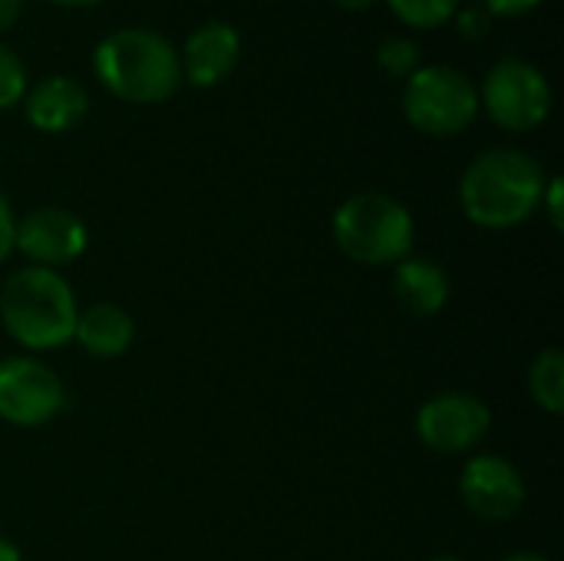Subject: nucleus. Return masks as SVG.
Segmentation results:
<instances>
[{"label": "nucleus", "instance_id": "1", "mask_svg": "<svg viewBox=\"0 0 564 561\" xmlns=\"http://www.w3.org/2000/svg\"><path fill=\"white\" fill-rule=\"evenodd\" d=\"M549 175L539 159L522 149H486L479 152L463 179L459 202L469 222L482 228H516L542 208Z\"/></svg>", "mask_w": 564, "mask_h": 561}, {"label": "nucleus", "instance_id": "2", "mask_svg": "<svg viewBox=\"0 0 564 561\" xmlns=\"http://www.w3.org/2000/svg\"><path fill=\"white\" fill-rule=\"evenodd\" d=\"M93 73L106 93L135 106H159L182 86L178 50L169 36L145 26L106 33L93 50Z\"/></svg>", "mask_w": 564, "mask_h": 561}, {"label": "nucleus", "instance_id": "3", "mask_svg": "<svg viewBox=\"0 0 564 561\" xmlns=\"http://www.w3.org/2000/svg\"><path fill=\"white\" fill-rule=\"evenodd\" d=\"M76 294L53 268H20L7 278L0 294V321L7 334L26 350H53L73 341Z\"/></svg>", "mask_w": 564, "mask_h": 561}, {"label": "nucleus", "instance_id": "4", "mask_svg": "<svg viewBox=\"0 0 564 561\" xmlns=\"http://www.w3.org/2000/svg\"><path fill=\"white\" fill-rule=\"evenodd\" d=\"M337 248L367 268L400 265L413 248V215L403 202L383 192H357L344 198L334 212Z\"/></svg>", "mask_w": 564, "mask_h": 561}, {"label": "nucleus", "instance_id": "5", "mask_svg": "<svg viewBox=\"0 0 564 561\" xmlns=\"http://www.w3.org/2000/svg\"><path fill=\"white\" fill-rule=\"evenodd\" d=\"M479 109L482 106L476 83L449 63L420 66L403 86L406 122L436 139L466 132L476 122Z\"/></svg>", "mask_w": 564, "mask_h": 561}, {"label": "nucleus", "instance_id": "6", "mask_svg": "<svg viewBox=\"0 0 564 561\" xmlns=\"http://www.w3.org/2000/svg\"><path fill=\"white\" fill-rule=\"evenodd\" d=\"M479 106H486L489 119L499 129L532 132L552 112V83L535 63L506 56L486 73Z\"/></svg>", "mask_w": 564, "mask_h": 561}, {"label": "nucleus", "instance_id": "7", "mask_svg": "<svg viewBox=\"0 0 564 561\" xmlns=\"http://www.w3.org/2000/svg\"><path fill=\"white\" fill-rule=\"evenodd\" d=\"M492 427L489 407L476 393L449 390L430 397L416 413V436L426 450L443 456H459L476 450Z\"/></svg>", "mask_w": 564, "mask_h": 561}, {"label": "nucleus", "instance_id": "8", "mask_svg": "<svg viewBox=\"0 0 564 561\" xmlns=\"http://www.w3.org/2000/svg\"><path fill=\"white\" fill-rule=\"evenodd\" d=\"M59 377L33 357L0 360V420L10 427H43L63 410Z\"/></svg>", "mask_w": 564, "mask_h": 561}, {"label": "nucleus", "instance_id": "9", "mask_svg": "<svg viewBox=\"0 0 564 561\" xmlns=\"http://www.w3.org/2000/svg\"><path fill=\"white\" fill-rule=\"evenodd\" d=\"M459 496L479 519L502 522L525 506V483L509 460L482 453L466 463L459 476Z\"/></svg>", "mask_w": 564, "mask_h": 561}, {"label": "nucleus", "instance_id": "10", "mask_svg": "<svg viewBox=\"0 0 564 561\" xmlns=\"http://www.w3.org/2000/svg\"><path fill=\"white\" fill-rule=\"evenodd\" d=\"M86 225L66 208H36L23 215L13 231V248H20L40 268L76 261L86 251Z\"/></svg>", "mask_w": 564, "mask_h": 561}, {"label": "nucleus", "instance_id": "11", "mask_svg": "<svg viewBox=\"0 0 564 561\" xmlns=\"http://www.w3.org/2000/svg\"><path fill=\"white\" fill-rule=\"evenodd\" d=\"M238 60H241V33L225 20H208L195 26L178 50L182 83L198 89L218 86L235 73Z\"/></svg>", "mask_w": 564, "mask_h": 561}, {"label": "nucleus", "instance_id": "12", "mask_svg": "<svg viewBox=\"0 0 564 561\" xmlns=\"http://www.w3.org/2000/svg\"><path fill=\"white\" fill-rule=\"evenodd\" d=\"M89 112V93L73 76H46L36 86H26L23 116L36 132H66L83 122Z\"/></svg>", "mask_w": 564, "mask_h": 561}, {"label": "nucleus", "instance_id": "13", "mask_svg": "<svg viewBox=\"0 0 564 561\" xmlns=\"http://www.w3.org/2000/svg\"><path fill=\"white\" fill-rule=\"evenodd\" d=\"M393 294L397 304L413 317H433L449 301V274L426 258H403L393 265Z\"/></svg>", "mask_w": 564, "mask_h": 561}, {"label": "nucleus", "instance_id": "14", "mask_svg": "<svg viewBox=\"0 0 564 561\" xmlns=\"http://www.w3.org/2000/svg\"><path fill=\"white\" fill-rule=\"evenodd\" d=\"M73 337L83 344L86 354L109 360V357H122L132 347L135 324H132L129 311H122L116 304H93L89 311H79Z\"/></svg>", "mask_w": 564, "mask_h": 561}, {"label": "nucleus", "instance_id": "15", "mask_svg": "<svg viewBox=\"0 0 564 561\" xmlns=\"http://www.w3.org/2000/svg\"><path fill=\"white\" fill-rule=\"evenodd\" d=\"M529 390H532V400L552 417L564 413V354L558 347H545L532 360Z\"/></svg>", "mask_w": 564, "mask_h": 561}, {"label": "nucleus", "instance_id": "16", "mask_svg": "<svg viewBox=\"0 0 564 561\" xmlns=\"http://www.w3.org/2000/svg\"><path fill=\"white\" fill-rule=\"evenodd\" d=\"M387 7L397 13L400 23L413 30H436L453 23L459 0H387Z\"/></svg>", "mask_w": 564, "mask_h": 561}, {"label": "nucleus", "instance_id": "17", "mask_svg": "<svg viewBox=\"0 0 564 561\" xmlns=\"http://www.w3.org/2000/svg\"><path fill=\"white\" fill-rule=\"evenodd\" d=\"M377 63H380L383 73H390V76L406 83L423 66V53H420L416 40H410V36H387L377 46Z\"/></svg>", "mask_w": 564, "mask_h": 561}, {"label": "nucleus", "instance_id": "18", "mask_svg": "<svg viewBox=\"0 0 564 561\" xmlns=\"http://www.w3.org/2000/svg\"><path fill=\"white\" fill-rule=\"evenodd\" d=\"M23 96H26V66L7 43H0V112L23 103Z\"/></svg>", "mask_w": 564, "mask_h": 561}, {"label": "nucleus", "instance_id": "19", "mask_svg": "<svg viewBox=\"0 0 564 561\" xmlns=\"http://www.w3.org/2000/svg\"><path fill=\"white\" fill-rule=\"evenodd\" d=\"M456 30L466 36V40H482L492 26V13L479 3V7H466V10H456Z\"/></svg>", "mask_w": 564, "mask_h": 561}, {"label": "nucleus", "instance_id": "20", "mask_svg": "<svg viewBox=\"0 0 564 561\" xmlns=\"http://www.w3.org/2000/svg\"><path fill=\"white\" fill-rule=\"evenodd\" d=\"M545 0H482V7L492 17H529L532 10H539Z\"/></svg>", "mask_w": 564, "mask_h": 561}, {"label": "nucleus", "instance_id": "21", "mask_svg": "<svg viewBox=\"0 0 564 561\" xmlns=\"http://www.w3.org/2000/svg\"><path fill=\"white\" fill-rule=\"evenodd\" d=\"M13 231H17V218H13V208L0 188V261L13 251Z\"/></svg>", "mask_w": 564, "mask_h": 561}, {"label": "nucleus", "instance_id": "22", "mask_svg": "<svg viewBox=\"0 0 564 561\" xmlns=\"http://www.w3.org/2000/svg\"><path fill=\"white\" fill-rule=\"evenodd\" d=\"M562 179H549V185H545V195H542V208L549 212V218H552V225L562 231L564 228V218H562Z\"/></svg>", "mask_w": 564, "mask_h": 561}, {"label": "nucleus", "instance_id": "23", "mask_svg": "<svg viewBox=\"0 0 564 561\" xmlns=\"http://www.w3.org/2000/svg\"><path fill=\"white\" fill-rule=\"evenodd\" d=\"M23 0H0V33H7L20 20Z\"/></svg>", "mask_w": 564, "mask_h": 561}, {"label": "nucleus", "instance_id": "24", "mask_svg": "<svg viewBox=\"0 0 564 561\" xmlns=\"http://www.w3.org/2000/svg\"><path fill=\"white\" fill-rule=\"evenodd\" d=\"M337 7H344V10H350V13H364V10H370V7H377L380 0H334Z\"/></svg>", "mask_w": 564, "mask_h": 561}, {"label": "nucleus", "instance_id": "25", "mask_svg": "<svg viewBox=\"0 0 564 561\" xmlns=\"http://www.w3.org/2000/svg\"><path fill=\"white\" fill-rule=\"evenodd\" d=\"M0 561H23L20 559V549L10 539H3V536H0Z\"/></svg>", "mask_w": 564, "mask_h": 561}, {"label": "nucleus", "instance_id": "26", "mask_svg": "<svg viewBox=\"0 0 564 561\" xmlns=\"http://www.w3.org/2000/svg\"><path fill=\"white\" fill-rule=\"evenodd\" d=\"M50 3H56V7H69V10H79V7H96V3H102V0H50Z\"/></svg>", "mask_w": 564, "mask_h": 561}, {"label": "nucleus", "instance_id": "27", "mask_svg": "<svg viewBox=\"0 0 564 561\" xmlns=\"http://www.w3.org/2000/svg\"><path fill=\"white\" fill-rule=\"evenodd\" d=\"M502 561H552L545 559V555H539V552H516V555H509V559Z\"/></svg>", "mask_w": 564, "mask_h": 561}, {"label": "nucleus", "instance_id": "28", "mask_svg": "<svg viewBox=\"0 0 564 561\" xmlns=\"http://www.w3.org/2000/svg\"><path fill=\"white\" fill-rule=\"evenodd\" d=\"M430 561H466V559H459V555H436V559H430Z\"/></svg>", "mask_w": 564, "mask_h": 561}]
</instances>
